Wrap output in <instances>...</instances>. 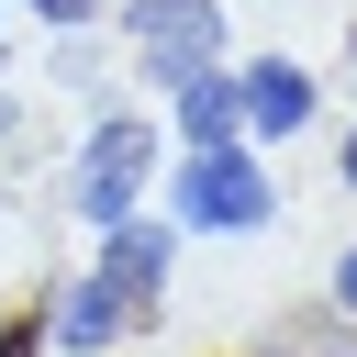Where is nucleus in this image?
I'll return each mask as SVG.
<instances>
[{"label":"nucleus","mask_w":357,"mask_h":357,"mask_svg":"<svg viewBox=\"0 0 357 357\" xmlns=\"http://www.w3.org/2000/svg\"><path fill=\"white\" fill-rule=\"evenodd\" d=\"M178 223H190V234H245V223H268V167H257L245 145H190V167H178Z\"/></svg>","instance_id":"1"},{"label":"nucleus","mask_w":357,"mask_h":357,"mask_svg":"<svg viewBox=\"0 0 357 357\" xmlns=\"http://www.w3.org/2000/svg\"><path fill=\"white\" fill-rule=\"evenodd\" d=\"M145 178H156V134H145V123H100L89 156H78V212L112 234V223L145 201Z\"/></svg>","instance_id":"2"},{"label":"nucleus","mask_w":357,"mask_h":357,"mask_svg":"<svg viewBox=\"0 0 357 357\" xmlns=\"http://www.w3.org/2000/svg\"><path fill=\"white\" fill-rule=\"evenodd\" d=\"M123 324H145V301L112 279V268H89V279H67L56 290V312H45V335H56V357H100Z\"/></svg>","instance_id":"3"},{"label":"nucleus","mask_w":357,"mask_h":357,"mask_svg":"<svg viewBox=\"0 0 357 357\" xmlns=\"http://www.w3.org/2000/svg\"><path fill=\"white\" fill-rule=\"evenodd\" d=\"M134 45H145L156 78L212 67V56H223V0H134Z\"/></svg>","instance_id":"4"},{"label":"nucleus","mask_w":357,"mask_h":357,"mask_svg":"<svg viewBox=\"0 0 357 357\" xmlns=\"http://www.w3.org/2000/svg\"><path fill=\"white\" fill-rule=\"evenodd\" d=\"M234 100H245V134H301L312 123V67H290V56H257L245 78H234Z\"/></svg>","instance_id":"5"},{"label":"nucleus","mask_w":357,"mask_h":357,"mask_svg":"<svg viewBox=\"0 0 357 357\" xmlns=\"http://www.w3.org/2000/svg\"><path fill=\"white\" fill-rule=\"evenodd\" d=\"M167 245H178V223H145V212H123V223H112V245H100V268H112L134 301H156V279H167Z\"/></svg>","instance_id":"6"},{"label":"nucleus","mask_w":357,"mask_h":357,"mask_svg":"<svg viewBox=\"0 0 357 357\" xmlns=\"http://www.w3.org/2000/svg\"><path fill=\"white\" fill-rule=\"evenodd\" d=\"M167 89H178V134H190V145H234V123H245L234 78H212V67H178Z\"/></svg>","instance_id":"7"},{"label":"nucleus","mask_w":357,"mask_h":357,"mask_svg":"<svg viewBox=\"0 0 357 357\" xmlns=\"http://www.w3.org/2000/svg\"><path fill=\"white\" fill-rule=\"evenodd\" d=\"M0 357H45V324H0Z\"/></svg>","instance_id":"8"},{"label":"nucleus","mask_w":357,"mask_h":357,"mask_svg":"<svg viewBox=\"0 0 357 357\" xmlns=\"http://www.w3.org/2000/svg\"><path fill=\"white\" fill-rule=\"evenodd\" d=\"M22 11H45V22H67V33H78V22L100 11V0H22Z\"/></svg>","instance_id":"9"},{"label":"nucleus","mask_w":357,"mask_h":357,"mask_svg":"<svg viewBox=\"0 0 357 357\" xmlns=\"http://www.w3.org/2000/svg\"><path fill=\"white\" fill-rule=\"evenodd\" d=\"M335 301H346V312H357V257H346V268H335Z\"/></svg>","instance_id":"10"},{"label":"nucleus","mask_w":357,"mask_h":357,"mask_svg":"<svg viewBox=\"0 0 357 357\" xmlns=\"http://www.w3.org/2000/svg\"><path fill=\"white\" fill-rule=\"evenodd\" d=\"M346 178H357V134H346Z\"/></svg>","instance_id":"11"}]
</instances>
